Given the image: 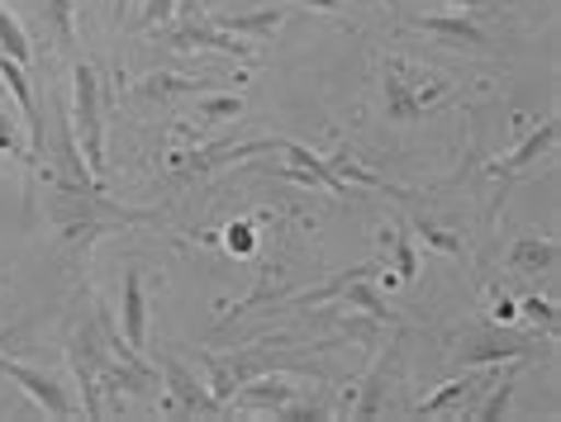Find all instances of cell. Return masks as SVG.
<instances>
[{
    "instance_id": "1",
    "label": "cell",
    "mask_w": 561,
    "mask_h": 422,
    "mask_svg": "<svg viewBox=\"0 0 561 422\" xmlns=\"http://www.w3.org/2000/svg\"><path fill=\"white\" fill-rule=\"evenodd\" d=\"M72 95H77V152L87 162V176H105V119H101V81L87 62L72 67Z\"/></svg>"
},
{
    "instance_id": "2",
    "label": "cell",
    "mask_w": 561,
    "mask_h": 422,
    "mask_svg": "<svg viewBox=\"0 0 561 422\" xmlns=\"http://www.w3.org/2000/svg\"><path fill=\"white\" fill-rule=\"evenodd\" d=\"M158 365H162V379H167V399H172V413H181V418H219V413H224V403H219L215 394H209L181 361L158 356Z\"/></svg>"
},
{
    "instance_id": "3",
    "label": "cell",
    "mask_w": 561,
    "mask_h": 422,
    "mask_svg": "<svg viewBox=\"0 0 561 422\" xmlns=\"http://www.w3.org/2000/svg\"><path fill=\"white\" fill-rule=\"evenodd\" d=\"M0 375H10L15 385L30 394V399L44 408L48 418H58V422H72L77 418V403L67 399V389L58 385V379H48L44 371H30V365H20V361H10V356H0Z\"/></svg>"
},
{
    "instance_id": "4",
    "label": "cell",
    "mask_w": 561,
    "mask_h": 422,
    "mask_svg": "<svg viewBox=\"0 0 561 422\" xmlns=\"http://www.w3.org/2000/svg\"><path fill=\"white\" fill-rule=\"evenodd\" d=\"M0 81L10 86V95H15V105H20L24 124H30V162H38V157H44V148H48V133H44V115H38V101H34L30 77H24V67H20V62L0 58Z\"/></svg>"
},
{
    "instance_id": "5",
    "label": "cell",
    "mask_w": 561,
    "mask_h": 422,
    "mask_svg": "<svg viewBox=\"0 0 561 422\" xmlns=\"http://www.w3.org/2000/svg\"><path fill=\"white\" fill-rule=\"evenodd\" d=\"M438 101V91H424L419 81H410L396 62H386V115L390 119H414Z\"/></svg>"
},
{
    "instance_id": "6",
    "label": "cell",
    "mask_w": 561,
    "mask_h": 422,
    "mask_svg": "<svg viewBox=\"0 0 561 422\" xmlns=\"http://www.w3.org/2000/svg\"><path fill=\"white\" fill-rule=\"evenodd\" d=\"M119 332H124V347L129 351H144L148 347V300H144V276L124 271V314H119Z\"/></svg>"
},
{
    "instance_id": "7",
    "label": "cell",
    "mask_w": 561,
    "mask_h": 422,
    "mask_svg": "<svg viewBox=\"0 0 561 422\" xmlns=\"http://www.w3.org/2000/svg\"><path fill=\"white\" fill-rule=\"evenodd\" d=\"M172 48H209V52H224V58H257L248 44H238V34L219 30L215 20L201 24V20H186V30L172 38Z\"/></svg>"
},
{
    "instance_id": "8",
    "label": "cell",
    "mask_w": 561,
    "mask_h": 422,
    "mask_svg": "<svg viewBox=\"0 0 561 422\" xmlns=\"http://www.w3.org/2000/svg\"><path fill=\"white\" fill-rule=\"evenodd\" d=\"M552 148H557V119H547L542 129H533V133L524 138V143H518V148L510 152V157H500L495 166H490V172H495L500 180H514V176H524L528 166L538 162L542 152H552Z\"/></svg>"
},
{
    "instance_id": "9",
    "label": "cell",
    "mask_w": 561,
    "mask_h": 422,
    "mask_svg": "<svg viewBox=\"0 0 561 422\" xmlns=\"http://www.w3.org/2000/svg\"><path fill=\"white\" fill-rule=\"evenodd\" d=\"M419 30L424 34H438L447 38V44H457V48H467V52H490V38L476 30L471 20H443V15H424L419 20Z\"/></svg>"
},
{
    "instance_id": "10",
    "label": "cell",
    "mask_w": 561,
    "mask_h": 422,
    "mask_svg": "<svg viewBox=\"0 0 561 422\" xmlns=\"http://www.w3.org/2000/svg\"><path fill=\"white\" fill-rule=\"evenodd\" d=\"M524 361L528 356V342H518V337H485V342H467L461 347V365H490V361Z\"/></svg>"
},
{
    "instance_id": "11",
    "label": "cell",
    "mask_w": 561,
    "mask_h": 422,
    "mask_svg": "<svg viewBox=\"0 0 561 422\" xmlns=\"http://www.w3.org/2000/svg\"><path fill=\"white\" fill-rule=\"evenodd\" d=\"M0 48H5V58H10V62H20V67H30V58H34L30 34L20 30V20L10 15L5 5H0Z\"/></svg>"
},
{
    "instance_id": "12",
    "label": "cell",
    "mask_w": 561,
    "mask_h": 422,
    "mask_svg": "<svg viewBox=\"0 0 561 422\" xmlns=\"http://www.w3.org/2000/svg\"><path fill=\"white\" fill-rule=\"evenodd\" d=\"M209 81H186V77H148L138 81V95H209Z\"/></svg>"
},
{
    "instance_id": "13",
    "label": "cell",
    "mask_w": 561,
    "mask_h": 422,
    "mask_svg": "<svg viewBox=\"0 0 561 422\" xmlns=\"http://www.w3.org/2000/svg\"><path fill=\"white\" fill-rule=\"evenodd\" d=\"M44 5V20L53 24V34H58L62 48L77 44V30H72V0H38Z\"/></svg>"
},
{
    "instance_id": "14",
    "label": "cell",
    "mask_w": 561,
    "mask_h": 422,
    "mask_svg": "<svg viewBox=\"0 0 561 422\" xmlns=\"http://www.w3.org/2000/svg\"><path fill=\"white\" fill-rule=\"evenodd\" d=\"M219 30H229V34H272L280 15L276 10H262V15H238V20H215Z\"/></svg>"
},
{
    "instance_id": "15",
    "label": "cell",
    "mask_w": 561,
    "mask_h": 422,
    "mask_svg": "<svg viewBox=\"0 0 561 422\" xmlns=\"http://www.w3.org/2000/svg\"><path fill=\"white\" fill-rule=\"evenodd\" d=\"M481 385H485V379H457V385H447V389H438V394H433L428 403H419V418H433V413H443V408L453 403V399H461V394H476Z\"/></svg>"
},
{
    "instance_id": "16",
    "label": "cell",
    "mask_w": 561,
    "mask_h": 422,
    "mask_svg": "<svg viewBox=\"0 0 561 422\" xmlns=\"http://www.w3.org/2000/svg\"><path fill=\"white\" fill-rule=\"evenodd\" d=\"M552 243H518L514 251V266H528V271H538V266H552Z\"/></svg>"
},
{
    "instance_id": "17",
    "label": "cell",
    "mask_w": 561,
    "mask_h": 422,
    "mask_svg": "<svg viewBox=\"0 0 561 422\" xmlns=\"http://www.w3.org/2000/svg\"><path fill=\"white\" fill-rule=\"evenodd\" d=\"M172 15H176V0H148V10H144V30H148V34H158V30H167V24H172Z\"/></svg>"
},
{
    "instance_id": "18",
    "label": "cell",
    "mask_w": 561,
    "mask_h": 422,
    "mask_svg": "<svg viewBox=\"0 0 561 422\" xmlns=\"http://www.w3.org/2000/svg\"><path fill=\"white\" fill-rule=\"evenodd\" d=\"M510 394H514V379H504V385H500L495 394H490V403H485V408H476L471 418H481V422H495V418H504V408H510L504 399H510Z\"/></svg>"
},
{
    "instance_id": "19",
    "label": "cell",
    "mask_w": 561,
    "mask_h": 422,
    "mask_svg": "<svg viewBox=\"0 0 561 422\" xmlns=\"http://www.w3.org/2000/svg\"><path fill=\"white\" fill-rule=\"evenodd\" d=\"M518 308H524V314H528V318H542V328H547V332H552V328H557V308H552V304H547V300H538V294H533V300H524V304H518Z\"/></svg>"
},
{
    "instance_id": "20",
    "label": "cell",
    "mask_w": 561,
    "mask_h": 422,
    "mask_svg": "<svg viewBox=\"0 0 561 422\" xmlns=\"http://www.w3.org/2000/svg\"><path fill=\"white\" fill-rule=\"evenodd\" d=\"M0 152H10V157H24V162H30V152H24V148H20V138H15V129H10L5 109H0Z\"/></svg>"
},
{
    "instance_id": "21",
    "label": "cell",
    "mask_w": 561,
    "mask_h": 422,
    "mask_svg": "<svg viewBox=\"0 0 561 422\" xmlns=\"http://www.w3.org/2000/svg\"><path fill=\"white\" fill-rule=\"evenodd\" d=\"M224 243H229V251H238V257H248L252 251V228L248 223H233V228L224 233Z\"/></svg>"
},
{
    "instance_id": "22",
    "label": "cell",
    "mask_w": 561,
    "mask_h": 422,
    "mask_svg": "<svg viewBox=\"0 0 561 422\" xmlns=\"http://www.w3.org/2000/svg\"><path fill=\"white\" fill-rule=\"evenodd\" d=\"M396 257H400V276L410 280V276H414V247L404 243V237H396Z\"/></svg>"
},
{
    "instance_id": "23",
    "label": "cell",
    "mask_w": 561,
    "mask_h": 422,
    "mask_svg": "<svg viewBox=\"0 0 561 422\" xmlns=\"http://www.w3.org/2000/svg\"><path fill=\"white\" fill-rule=\"evenodd\" d=\"M514 314H518V308H514L510 300H504V304H495V323H510Z\"/></svg>"
},
{
    "instance_id": "24",
    "label": "cell",
    "mask_w": 561,
    "mask_h": 422,
    "mask_svg": "<svg viewBox=\"0 0 561 422\" xmlns=\"http://www.w3.org/2000/svg\"><path fill=\"white\" fill-rule=\"evenodd\" d=\"M305 5H310V10H324V15H333V10H339V0H305Z\"/></svg>"
},
{
    "instance_id": "25",
    "label": "cell",
    "mask_w": 561,
    "mask_h": 422,
    "mask_svg": "<svg viewBox=\"0 0 561 422\" xmlns=\"http://www.w3.org/2000/svg\"><path fill=\"white\" fill-rule=\"evenodd\" d=\"M115 20H124V0H115Z\"/></svg>"
},
{
    "instance_id": "26",
    "label": "cell",
    "mask_w": 561,
    "mask_h": 422,
    "mask_svg": "<svg viewBox=\"0 0 561 422\" xmlns=\"http://www.w3.org/2000/svg\"><path fill=\"white\" fill-rule=\"evenodd\" d=\"M201 10H209V0H201Z\"/></svg>"
}]
</instances>
